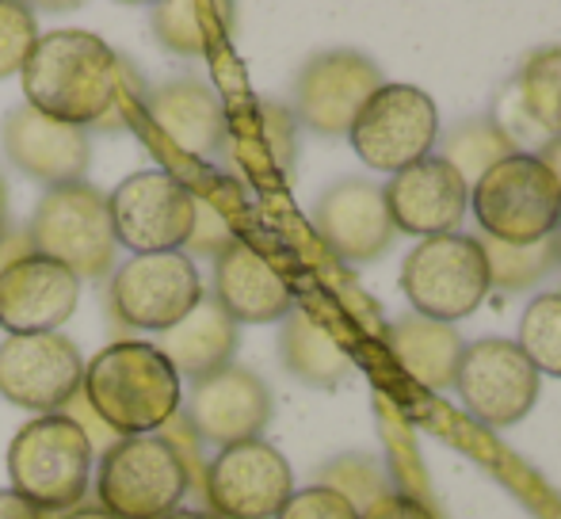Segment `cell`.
Listing matches in <instances>:
<instances>
[{
	"mask_svg": "<svg viewBox=\"0 0 561 519\" xmlns=\"http://www.w3.org/2000/svg\"><path fill=\"white\" fill-rule=\"evenodd\" d=\"M20 81L27 107L84 130L89 123H107V112L123 104L126 69L92 31H50L38 35Z\"/></svg>",
	"mask_w": 561,
	"mask_h": 519,
	"instance_id": "cell-1",
	"label": "cell"
},
{
	"mask_svg": "<svg viewBox=\"0 0 561 519\" xmlns=\"http://www.w3.org/2000/svg\"><path fill=\"white\" fill-rule=\"evenodd\" d=\"M81 393L118 439L153 436L176 416L184 382L146 341H118L84 364Z\"/></svg>",
	"mask_w": 561,
	"mask_h": 519,
	"instance_id": "cell-2",
	"label": "cell"
},
{
	"mask_svg": "<svg viewBox=\"0 0 561 519\" xmlns=\"http://www.w3.org/2000/svg\"><path fill=\"white\" fill-rule=\"evenodd\" d=\"M12 493L38 512L77 508L92 477V439L73 416L46 413L15 431L8 447Z\"/></svg>",
	"mask_w": 561,
	"mask_h": 519,
	"instance_id": "cell-3",
	"label": "cell"
},
{
	"mask_svg": "<svg viewBox=\"0 0 561 519\" xmlns=\"http://www.w3.org/2000/svg\"><path fill=\"white\" fill-rule=\"evenodd\" d=\"M23 241L35 256L54 260L77 279H104L115 264V230L107 195L84 180L50 187L38 199Z\"/></svg>",
	"mask_w": 561,
	"mask_h": 519,
	"instance_id": "cell-4",
	"label": "cell"
},
{
	"mask_svg": "<svg viewBox=\"0 0 561 519\" xmlns=\"http://www.w3.org/2000/svg\"><path fill=\"white\" fill-rule=\"evenodd\" d=\"M470 207L485 238L501 245H539L561 226L558 180L531 153H512L478 176Z\"/></svg>",
	"mask_w": 561,
	"mask_h": 519,
	"instance_id": "cell-5",
	"label": "cell"
},
{
	"mask_svg": "<svg viewBox=\"0 0 561 519\" xmlns=\"http://www.w3.org/2000/svg\"><path fill=\"white\" fill-rule=\"evenodd\" d=\"M192 474L184 454L164 436L115 439L100 459V508L115 519H164L180 508Z\"/></svg>",
	"mask_w": 561,
	"mask_h": 519,
	"instance_id": "cell-6",
	"label": "cell"
},
{
	"mask_svg": "<svg viewBox=\"0 0 561 519\" xmlns=\"http://www.w3.org/2000/svg\"><path fill=\"white\" fill-rule=\"evenodd\" d=\"M401 290L413 302L416 318L439 321V325L473 313L489 295V267L481 241L466 238V233L421 241L405 256Z\"/></svg>",
	"mask_w": 561,
	"mask_h": 519,
	"instance_id": "cell-7",
	"label": "cell"
},
{
	"mask_svg": "<svg viewBox=\"0 0 561 519\" xmlns=\"http://www.w3.org/2000/svg\"><path fill=\"white\" fill-rule=\"evenodd\" d=\"M107 210L115 245L134 256L180 253L195 226V187L164 169L134 172L107 195Z\"/></svg>",
	"mask_w": 561,
	"mask_h": 519,
	"instance_id": "cell-8",
	"label": "cell"
},
{
	"mask_svg": "<svg viewBox=\"0 0 561 519\" xmlns=\"http://www.w3.org/2000/svg\"><path fill=\"white\" fill-rule=\"evenodd\" d=\"M436 134L439 112L428 92L413 84H382L355 115L347 141L367 169L401 172L432 153Z\"/></svg>",
	"mask_w": 561,
	"mask_h": 519,
	"instance_id": "cell-9",
	"label": "cell"
},
{
	"mask_svg": "<svg viewBox=\"0 0 561 519\" xmlns=\"http://www.w3.org/2000/svg\"><path fill=\"white\" fill-rule=\"evenodd\" d=\"M84 359L66 333L8 336L0 344V397L31 413H61L81 393Z\"/></svg>",
	"mask_w": 561,
	"mask_h": 519,
	"instance_id": "cell-10",
	"label": "cell"
},
{
	"mask_svg": "<svg viewBox=\"0 0 561 519\" xmlns=\"http://www.w3.org/2000/svg\"><path fill=\"white\" fill-rule=\"evenodd\" d=\"M203 282L184 253L134 256L112 272V310L118 321L164 333L199 305Z\"/></svg>",
	"mask_w": 561,
	"mask_h": 519,
	"instance_id": "cell-11",
	"label": "cell"
},
{
	"mask_svg": "<svg viewBox=\"0 0 561 519\" xmlns=\"http://www.w3.org/2000/svg\"><path fill=\"white\" fill-rule=\"evenodd\" d=\"M455 387L481 424L508 428L524 420L539 401V371L512 341L489 336V341L462 348Z\"/></svg>",
	"mask_w": 561,
	"mask_h": 519,
	"instance_id": "cell-12",
	"label": "cell"
},
{
	"mask_svg": "<svg viewBox=\"0 0 561 519\" xmlns=\"http://www.w3.org/2000/svg\"><path fill=\"white\" fill-rule=\"evenodd\" d=\"M290 493V462L264 439L222 447L207 466V500L218 519H275Z\"/></svg>",
	"mask_w": 561,
	"mask_h": 519,
	"instance_id": "cell-13",
	"label": "cell"
},
{
	"mask_svg": "<svg viewBox=\"0 0 561 519\" xmlns=\"http://www.w3.org/2000/svg\"><path fill=\"white\" fill-rule=\"evenodd\" d=\"M81 302V279L61 264L20 253L0 267V328L8 336L58 333Z\"/></svg>",
	"mask_w": 561,
	"mask_h": 519,
	"instance_id": "cell-14",
	"label": "cell"
},
{
	"mask_svg": "<svg viewBox=\"0 0 561 519\" xmlns=\"http://www.w3.org/2000/svg\"><path fill=\"white\" fill-rule=\"evenodd\" d=\"M382 199L386 210H390L393 230L428 241L458 230L466 203H470V187L444 157H424V161L393 172Z\"/></svg>",
	"mask_w": 561,
	"mask_h": 519,
	"instance_id": "cell-15",
	"label": "cell"
},
{
	"mask_svg": "<svg viewBox=\"0 0 561 519\" xmlns=\"http://www.w3.org/2000/svg\"><path fill=\"white\" fill-rule=\"evenodd\" d=\"M382 73L355 50L318 54L298 77V119L318 134H347L355 115L382 89Z\"/></svg>",
	"mask_w": 561,
	"mask_h": 519,
	"instance_id": "cell-16",
	"label": "cell"
},
{
	"mask_svg": "<svg viewBox=\"0 0 561 519\" xmlns=\"http://www.w3.org/2000/svg\"><path fill=\"white\" fill-rule=\"evenodd\" d=\"M4 153L23 176L38 180V184H77L89 172L92 161V141L81 127H69L50 115L35 112V107L20 104L4 115L0 127Z\"/></svg>",
	"mask_w": 561,
	"mask_h": 519,
	"instance_id": "cell-17",
	"label": "cell"
},
{
	"mask_svg": "<svg viewBox=\"0 0 561 519\" xmlns=\"http://www.w3.org/2000/svg\"><path fill=\"white\" fill-rule=\"evenodd\" d=\"M267 420H272V393L260 382V374L244 371V367L229 364L192 387L187 424L207 443H249V439H260Z\"/></svg>",
	"mask_w": 561,
	"mask_h": 519,
	"instance_id": "cell-18",
	"label": "cell"
},
{
	"mask_svg": "<svg viewBox=\"0 0 561 519\" xmlns=\"http://www.w3.org/2000/svg\"><path fill=\"white\" fill-rule=\"evenodd\" d=\"M318 233L325 238V245L333 249L347 264H367L378 260L390 249V241L398 238L386 210L382 187L367 184V180H340L329 187L318 203Z\"/></svg>",
	"mask_w": 561,
	"mask_h": 519,
	"instance_id": "cell-19",
	"label": "cell"
},
{
	"mask_svg": "<svg viewBox=\"0 0 561 519\" xmlns=\"http://www.w3.org/2000/svg\"><path fill=\"white\" fill-rule=\"evenodd\" d=\"M215 302L237 325H267L295 310L287 279L241 238L215 256Z\"/></svg>",
	"mask_w": 561,
	"mask_h": 519,
	"instance_id": "cell-20",
	"label": "cell"
},
{
	"mask_svg": "<svg viewBox=\"0 0 561 519\" xmlns=\"http://www.w3.org/2000/svg\"><path fill=\"white\" fill-rule=\"evenodd\" d=\"M146 119L184 157H215L226 141V104L218 92L192 77H180L146 96Z\"/></svg>",
	"mask_w": 561,
	"mask_h": 519,
	"instance_id": "cell-21",
	"label": "cell"
},
{
	"mask_svg": "<svg viewBox=\"0 0 561 519\" xmlns=\"http://www.w3.org/2000/svg\"><path fill=\"white\" fill-rule=\"evenodd\" d=\"M153 348L169 359V367L180 374V382L210 379V374H218L222 367H229V359H233L237 321L215 302V295H203L199 305H195L184 321H176L172 328L157 333Z\"/></svg>",
	"mask_w": 561,
	"mask_h": 519,
	"instance_id": "cell-22",
	"label": "cell"
},
{
	"mask_svg": "<svg viewBox=\"0 0 561 519\" xmlns=\"http://www.w3.org/2000/svg\"><path fill=\"white\" fill-rule=\"evenodd\" d=\"M390 351L401 364V371L424 390L455 387L458 359H462V341L450 325L428 318H405L390 328Z\"/></svg>",
	"mask_w": 561,
	"mask_h": 519,
	"instance_id": "cell-23",
	"label": "cell"
},
{
	"mask_svg": "<svg viewBox=\"0 0 561 519\" xmlns=\"http://www.w3.org/2000/svg\"><path fill=\"white\" fill-rule=\"evenodd\" d=\"M283 348V364L290 374H298L310 387H333L340 374L347 371V356L344 348L333 341L321 321H313L310 313H290V321L283 325L279 336Z\"/></svg>",
	"mask_w": 561,
	"mask_h": 519,
	"instance_id": "cell-24",
	"label": "cell"
},
{
	"mask_svg": "<svg viewBox=\"0 0 561 519\" xmlns=\"http://www.w3.org/2000/svg\"><path fill=\"white\" fill-rule=\"evenodd\" d=\"M516 92L531 127L561 138V46H547L527 58Z\"/></svg>",
	"mask_w": 561,
	"mask_h": 519,
	"instance_id": "cell-25",
	"label": "cell"
},
{
	"mask_svg": "<svg viewBox=\"0 0 561 519\" xmlns=\"http://www.w3.org/2000/svg\"><path fill=\"white\" fill-rule=\"evenodd\" d=\"M226 8L195 4V0H172L153 8V35L172 54H210L218 38V15Z\"/></svg>",
	"mask_w": 561,
	"mask_h": 519,
	"instance_id": "cell-26",
	"label": "cell"
},
{
	"mask_svg": "<svg viewBox=\"0 0 561 519\" xmlns=\"http://www.w3.org/2000/svg\"><path fill=\"white\" fill-rule=\"evenodd\" d=\"M481 253L489 267V287L519 290L539 282L558 264V233L539 245H501V241L481 238Z\"/></svg>",
	"mask_w": 561,
	"mask_h": 519,
	"instance_id": "cell-27",
	"label": "cell"
},
{
	"mask_svg": "<svg viewBox=\"0 0 561 519\" xmlns=\"http://www.w3.org/2000/svg\"><path fill=\"white\" fill-rule=\"evenodd\" d=\"M519 351L531 359L539 374L561 379V290L531 298L524 321H519Z\"/></svg>",
	"mask_w": 561,
	"mask_h": 519,
	"instance_id": "cell-28",
	"label": "cell"
},
{
	"mask_svg": "<svg viewBox=\"0 0 561 519\" xmlns=\"http://www.w3.org/2000/svg\"><path fill=\"white\" fill-rule=\"evenodd\" d=\"M512 157V134L501 130L496 123L481 119V123H466L450 134L444 161L455 164L458 176H485L496 161Z\"/></svg>",
	"mask_w": 561,
	"mask_h": 519,
	"instance_id": "cell-29",
	"label": "cell"
},
{
	"mask_svg": "<svg viewBox=\"0 0 561 519\" xmlns=\"http://www.w3.org/2000/svg\"><path fill=\"white\" fill-rule=\"evenodd\" d=\"M35 43H38L35 12L27 4H15V0H0V81L23 73Z\"/></svg>",
	"mask_w": 561,
	"mask_h": 519,
	"instance_id": "cell-30",
	"label": "cell"
},
{
	"mask_svg": "<svg viewBox=\"0 0 561 519\" xmlns=\"http://www.w3.org/2000/svg\"><path fill=\"white\" fill-rule=\"evenodd\" d=\"M275 519H359V508L333 485H310V489L290 493Z\"/></svg>",
	"mask_w": 561,
	"mask_h": 519,
	"instance_id": "cell-31",
	"label": "cell"
},
{
	"mask_svg": "<svg viewBox=\"0 0 561 519\" xmlns=\"http://www.w3.org/2000/svg\"><path fill=\"white\" fill-rule=\"evenodd\" d=\"M233 230L222 215L215 218V199L210 195L195 192V226H192V238H187V249L199 256H218L222 249L233 245Z\"/></svg>",
	"mask_w": 561,
	"mask_h": 519,
	"instance_id": "cell-32",
	"label": "cell"
},
{
	"mask_svg": "<svg viewBox=\"0 0 561 519\" xmlns=\"http://www.w3.org/2000/svg\"><path fill=\"white\" fill-rule=\"evenodd\" d=\"M359 519H436L416 497L405 493H386L375 505H367V512H359Z\"/></svg>",
	"mask_w": 561,
	"mask_h": 519,
	"instance_id": "cell-33",
	"label": "cell"
},
{
	"mask_svg": "<svg viewBox=\"0 0 561 519\" xmlns=\"http://www.w3.org/2000/svg\"><path fill=\"white\" fill-rule=\"evenodd\" d=\"M0 519H43V512L31 508L23 497H15L12 489H0Z\"/></svg>",
	"mask_w": 561,
	"mask_h": 519,
	"instance_id": "cell-34",
	"label": "cell"
},
{
	"mask_svg": "<svg viewBox=\"0 0 561 519\" xmlns=\"http://www.w3.org/2000/svg\"><path fill=\"white\" fill-rule=\"evenodd\" d=\"M539 161L550 169V176L558 180V192H561V138L547 141V149H542V153H539Z\"/></svg>",
	"mask_w": 561,
	"mask_h": 519,
	"instance_id": "cell-35",
	"label": "cell"
},
{
	"mask_svg": "<svg viewBox=\"0 0 561 519\" xmlns=\"http://www.w3.org/2000/svg\"><path fill=\"white\" fill-rule=\"evenodd\" d=\"M8 241V184L0 176V245Z\"/></svg>",
	"mask_w": 561,
	"mask_h": 519,
	"instance_id": "cell-36",
	"label": "cell"
},
{
	"mask_svg": "<svg viewBox=\"0 0 561 519\" xmlns=\"http://www.w3.org/2000/svg\"><path fill=\"white\" fill-rule=\"evenodd\" d=\"M61 519H115V516L104 512V508H73V512H66Z\"/></svg>",
	"mask_w": 561,
	"mask_h": 519,
	"instance_id": "cell-37",
	"label": "cell"
},
{
	"mask_svg": "<svg viewBox=\"0 0 561 519\" xmlns=\"http://www.w3.org/2000/svg\"><path fill=\"white\" fill-rule=\"evenodd\" d=\"M164 519H218L215 512H199V508H176L172 516H164Z\"/></svg>",
	"mask_w": 561,
	"mask_h": 519,
	"instance_id": "cell-38",
	"label": "cell"
},
{
	"mask_svg": "<svg viewBox=\"0 0 561 519\" xmlns=\"http://www.w3.org/2000/svg\"><path fill=\"white\" fill-rule=\"evenodd\" d=\"M558 260H561V238H558Z\"/></svg>",
	"mask_w": 561,
	"mask_h": 519,
	"instance_id": "cell-39",
	"label": "cell"
}]
</instances>
